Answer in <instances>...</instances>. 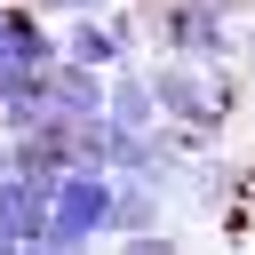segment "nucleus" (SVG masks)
Instances as JSON below:
<instances>
[{
    "instance_id": "f03ea898",
    "label": "nucleus",
    "mask_w": 255,
    "mask_h": 255,
    "mask_svg": "<svg viewBox=\"0 0 255 255\" xmlns=\"http://www.w3.org/2000/svg\"><path fill=\"white\" fill-rule=\"evenodd\" d=\"M48 207H56L48 175H24V167L0 175V231H8V247H48Z\"/></svg>"
},
{
    "instance_id": "f257e3e1",
    "label": "nucleus",
    "mask_w": 255,
    "mask_h": 255,
    "mask_svg": "<svg viewBox=\"0 0 255 255\" xmlns=\"http://www.w3.org/2000/svg\"><path fill=\"white\" fill-rule=\"evenodd\" d=\"M112 239V167H64L56 207H48V247H88Z\"/></svg>"
},
{
    "instance_id": "423d86ee",
    "label": "nucleus",
    "mask_w": 255,
    "mask_h": 255,
    "mask_svg": "<svg viewBox=\"0 0 255 255\" xmlns=\"http://www.w3.org/2000/svg\"><path fill=\"white\" fill-rule=\"evenodd\" d=\"M239 72H247V80H255V24H247V32H239Z\"/></svg>"
},
{
    "instance_id": "39448f33",
    "label": "nucleus",
    "mask_w": 255,
    "mask_h": 255,
    "mask_svg": "<svg viewBox=\"0 0 255 255\" xmlns=\"http://www.w3.org/2000/svg\"><path fill=\"white\" fill-rule=\"evenodd\" d=\"M64 56H80V64H96V72H112V64H128V48H120V32H112V16H72V32H64Z\"/></svg>"
},
{
    "instance_id": "7ed1b4c3",
    "label": "nucleus",
    "mask_w": 255,
    "mask_h": 255,
    "mask_svg": "<svg viewBox=\"0 0 255 255\" xmlns=\"http://www.w3.org/2000/svg\"><path fill=\"white\" fill-rule=\"evenodd\" d=\"M167 183L159 175H112V239H159Z\"/></svg>"
},
{
    "instance_id": "20e7f679",
    "label": "nucleus",
    "mask_w": 255,
    "mask_h": 255,
    "mask_svg": "<svg viewBox=\"0 0 255 255\" xmlns=\"http://www.w3.org/2000/svg\"><path fill=\"white\" fill-rule=\"evenodd\" d=\"M104 112H112V120H128V128H159L151 64H112V80H104Z\"/></svg>"
}]
</instances>
